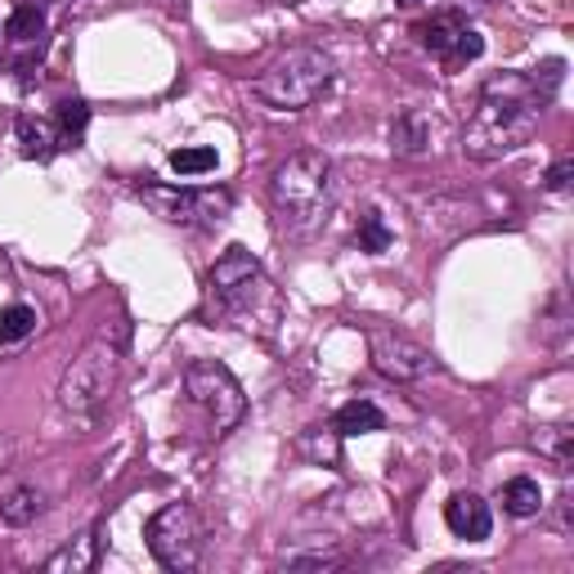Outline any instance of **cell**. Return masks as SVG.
<instances>
[{
  "mask_svg": "<svg viewBox=\"0 0 574 574\" xmlns=\"http://www.w3.org/2000/svg\"><path fill=\"white\" fill-rule=\"evenodd\" d=\"M556 94L552 81H539V72H498L485 81L475 113L462 130V153L475 162H494L535 139L543 104Z\"/></svg>",
  "mask_w": 574,
  "mask_h": 574,
  "instance_id": "1",
  "label": "cell"
},
{
  "mask_svg": "<svg viewBox=\"0 0 574 574\" xmlns=\"http://www.w3.org/2000/svg\"><path fill=\"white\" fill-rule=\"evenodd\" d=\"M203 314L216 319V323H233V328L261 332V337H274L278 314H283V297L248 248H225L216 256L211 274H207Z\"/></svg>",
  "mask_w": 574,
  "mask_h": 574,
  "instance_id": "2",
  "label": "cell"
},
{
  "mask_svg": "<svg viewBox=\"0 0 574 574\" xmlns=\"http://www.w3.org/2000/svg\"><path fill=\"white\" fill-rule=\"evenodd\" d=\"M274 220L287 238H314L337 207V167L319 149L292 153L269 180Z\"/></svg>",
  "mask_w": 574,
  "mask_h": 574,
  "instance_id": "3",
  "label": "cell"
},
{
  "mask_svg": "<svg viewBox=\"0 0 574 574\" xmlns=\"http://www.w3.org/2000/svg\"><path fill=\"white\" fill-rule=\"evenodd\" d=\"M117 377H122V337L117 332H100L81 346V355L64 368L59 377V409L81 417V422H94L113 391H117Z\"/></svg>",
  "mask_w": 574,
  "mask_h": 574,
  "instance_id": "4",
  "label": "cell"
},
{
  "mask_svg": "<svg viewBox=\"0 0 574 574\" xmlns=\"http://www.w3.org/2000/svg\"><path fill=\"white\" fill-rule=\"evenodd\" d=\"M328 85H332V59L314 50V45H292L274 64H265V72L252 81V94L278 113H301L314 100H323Z\"/></svg>",
  "mask_w": 574,
  "mask_h": 574,
  "instance_id": "5",
  "label": "cell"
},
{
  "mask_svg": "<svg viewBox=\"0 0 574 574\" xmlns=\"http://www.w3.org/2000/svg\"><path fill=\"white\" fill-rule=\"evenodd\" d=\"M180 381H184V400L207 417L211 436H229V431L243 422L248 395H243L238 377H233L225 364H216V359H194V364L184 368Z\"/></svg>",
  "mask_w": 574,
  "mask_h": 574,
  "instance_id": "6",
  "label": "cell"
},
{
  "mask_svg": "<svg viewBox=\"0 0 574 574\" xmlns=\"http://www.w3.org/2000/svg\"><path fill=\"white\" fill-rule=\"evenodd\" d=\"M144 539H149L153 561L162 570H175V574L198 570L203 556H207V530H203V516L194 512V503H167L149 520Z\"/></svg>",
  "mask_w": 574,
  "mask_h": 574,
  "instance_id": "7",
  "label": "cell"
},
{
  "mask_svg": "<svg viewBox=\"0 0 574 574\" xmlns=\"http://www.w3.org/2000/svg\"><path fill=\"white\" fill-rule=\"evenodd\" d=\"M139 198L171 225H220L233 211L229 188H180V184H139Z\"/></svg>",
  "mask_w": 574,
  "mask_h": 574,
  "instance_id": "8",
  "label": "cell"
},
{
  "mask_svg": "<svg viewBox=\"0 0 574 574\" xmlns=\"http://www.w3.org/2000/svg\"><path fill=\"white\" fill-rule=\"evenodd\" d=\"M368 355H372V368L381 377H391V381H422V377H431L440 368L436 355L400 328H372L368 332Z\"/></svg>",
  "mask_w": 574,
  "mask_h": 574,
  "instance_id": "9",
  "label": "cell"
},
{
  "mask_svg": "<svg viewBox=\"0 0 574 574\" xmlns=\"http://www.w3.org/2000/svg\"><path fill=\"white\" fill-rule=\"evenodd\" d=\"M445 525H449L458 539L481 543V539H490V530H494V512H490V503H485L481 494L462 490V494H454V498L445 503Z\"/></svg>",
  "mask_w": 574,
  "mask_h": 574,
  "instance_id": "10",
  "label": "cell"
},
{
  "mask_svg": "<svg viewBox=\"0 0 574 574\" xmlns=\"http://www.w3.org/2000/svg\"><path fill=\"white\" fill-rule=\"evenodd\" d=\"M462 32H467L462 14H436V19H426V23H417V27H413V36H417L422 50L440 55V59H449V55H454V45H458V36H462Z\"/></svg>",
  "mask_w": 574,
  "mask_h": 574,
  "instance_id": "11",
  "label": "cell"
},
{
  "mask_svg": "<svg viewBox=\"0 0 574 574\" xmlns=\"http://www.w3.org/2000/svg\"><path fill=\"white\" fill-rule=\"evenodd\" d=\"M41 512H45V494H41L36 485H10V490H0V520L14 525V530L32 525Z\"/></svg>",
  "mask_w": 574,
  "mask_h": 574,
  "instance_id": "12",
  "label": "cell"
},
{
  "mask_svg": "<svg viewBox=\"0 0 574 574\" xmlns=\"http://www.w3.org/2000/svg\"><path fill=\"white\" fill-rule=\"evenodd\" d=\"M332 431H337V436H372V431H387V413L372 400H351L332 417Z\"/></svg>",
  "mask_w": 574,
  "mask_h": 574,
  "instance_id": "13",
  "label": "cell"
},
{
  "mask_svg": "<svg viewBox=\"0 0 574 574\" xmlns=\"http://www.w3.org/2000/svg\"><path fill=\"white\" fill-rule=\"evenodd\" d=\"M431 149V122L422 113H400L391 122V153L400 158H422Z\"/></svg>",
  "mask_w": 574,
  "mask_h": 574,
  "instance_id": "14",
  "label": "cell"
},
{
  "mask_svg": "<svg viewBox=\"0 0 574 574\" xmlns=\"http://www.w3.org/2000/svg\"><path fill=\"white\" fill-rule=\"evenodd\" d=\"M94 561H100V535L85 530L81 539H72L68 548H59L50 561H45V570L50 574H85V570H94Z\"/></svg>",
  "mask_w": 574,
  "mask_h": 574,
  "instance_id": "15",
  "label": "cell"
},
{
  "mask_svg": "<svg viewBox=\"0 0 574 574\" xmlns=\"http://www.w3.org/2000/svg\"><path fill=\"white\" fill-rule=\"evenodd\" d=\"M55 149H59V135H55L50 126L36 122V117H19V153H23V158H32V162H50Z\"/></svg>",
  "mask_w": 574,
  "mask_h": 574,
  "instance_id": "16",
  "label": "cell"
},
{
  "mask_svg": "<svg viewBox=\"0 0 574 574\" xmlns=\"http://www.w3.org/2000/svg\"><path fill=\"white\" fill-rule=\"evenodd\" d=\"M498 503L507 516H535L543 507V490L539 481H530V475H512V481L498 490Z\"/></svg>",
  "mask_w": 574,
  "mask_h": 574,
  "instance_id": "17",
  "label": "cell"
},
{
  "mask_svg": "<svg viewBox=\"0 0 574 574\" xmlns=\"http://www.w3.org/2000/svg\"><path fill=\"white\" fill-rule=\"evenodd\" d=\"M41 36H45V10L23 0V5L10 14V23H5V41L10 45H41Z\"/></svg>",
  "mask_w": 574,
  "mask_h": 574,
  "instance_id": "18",
  "label": "cell"
},
{
  "mask_svg": "<svg viewBox=\"0 0 574 574\" xmlns=\"http://www.w3.org/2000/svg\"><path fill=\"white\" fill-rule=\"evenodd\" d=\"M297 454H301V458H310V462H337V454H342V436H337V431L310 426V431H301Z\"/></svg>",
  "mask_w": 574,
  "mask_h": 574,
  "instance_id": "19",
  "label": "cell"
},
{
  "mask_svg": "<svg viewBox=\"0 0 574 574\" xmlns=\"http://www.w3.org/2000/svg\"><path fill=\"white\" fill-rule=\"evenodd\" d=\"M32 332H36V310L32 306L14 301V306L0 310V346H19L23 337H32Z\"/></svg>",
  "mask_w": 574,
  "mask_h": 574,
  "instance_id": "20",
  "label": "cell"
},
{
  "mask_svg": "<svg viewBox=\"0 0 574 574\" xmlns=\"http://www.w3.org/2000/svg\"><path fill=\"white\" fill-rule=\"evenodd\" d=\"M355 243H359V252H368V256H381L391 248V229H387V220H381V211H364L359 216V229H355Z\"/></svg>",
  "mask_w": 574,
  "mask_h": 574,
  "instance_id": "21",
  "label": "cell"
},
{
  "mask_svg": "<svg viewBox=\"0 0 574 574\" xmlns=\"http://www.w3.org/2000/svg\"><path fill=\"white\" fill-rule=\"evenodd\" d=\"M535 445H539V454H548L561 471H570V462H574V431H570V426H543Z\"/></svg>",
  "mask_w": 574,
  "mask_h": 574,
  "instance_id": "22",
  "label": "cell"
},
{
  "mask_svg": "<svg viewBox=\"0 0 574 574\" xmlns=\"http://www.w3.org/2000/svg\"><path fill=\"white\" fill-rule=\"evenodd\" d=\"M216 149H203V144H194V149H175L171 153V171L175 175H184V180H194V175H207V171H216Z\"/></svg>",
  "mask_w": 574,
  "mask_h": 574,
  "instance_id": "23",
  "label": "cell"
},
{
  "mask_svg": "<svg viewBox=\"0 0 574 574\" xmlns=\"http://www.w3.org/2000/svg\"><path fill=\"white\" fill-rule=\"evenodd\" d=\"M55 122H59V144H77L81 130L90 126V108H85V100H64V104L55 108Z\"/></svg>",
  "mask_w": 574,
  "mask_h": 574,
  "instance_id": "24",
  "label": "cell"
},
{
  "mask_svg": "<svg viewBox=\"0 0 574 574\" xmlns=\"http://www.w3.org/2000/svg\"><path fill=\"white\" fill-rule=\"evenodd\" d=\"M485 55V36L481 32H475V27H467L462 36H458V45H454V55L445 59L449 68H462V64H475V59H481Z\"/></svg>",
  "mask_w": 574,
  "mask_h": 574,
  "instance_id": "25",
  "label": "cell"
},
{
  "mask_svg": "<svg viewBox=\"0 0 574 574\" xmlns=\"http://www.w3.org/2000/svg\"><path fill=\"white\" fill-rule=\"evenodd\" d=\"M570 175H574V158H556V167L548 171V188H552V194H565Z\"/></svg>",
  "mask_w": 574,
  "mask_h": 574,
  "instance_id": "26",
  "label": "cell"
},
{
  "mask_svg": "<svg viewBox=\"0 0 574 574\" xmlns=\"http://www.w3.org/2000/svg\"><path fill=\"white\" fill-rule=\"evenodd\" d=\"M400 5H417V0H400Z\"/></svg>",
  "mask_w": 574,
  "mask_h": 574,
  "instance_id": "27",
  "label": "cell"
}]
</instances>
